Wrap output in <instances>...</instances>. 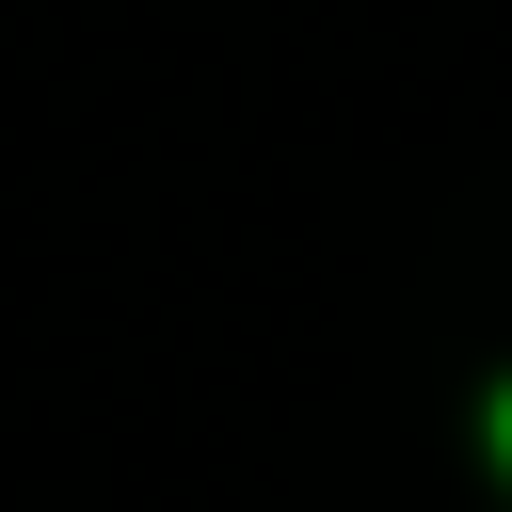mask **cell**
I'll return each mask as SVG.
<instances>
[{"label": "cell", "instance_id": "6da1fadb", "mask_svg": "<svg viewBox=\"0 0 512 512\" xmlns=\"http://www.w3.org/2000/svg\"><path fill=\"white\" fill-rule=\"evenodd\" d=\"M496 448H512V400H496Z\"/></svg>", "mask_w": 512, "mask_h": 512}]
</instances>
